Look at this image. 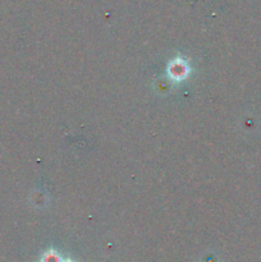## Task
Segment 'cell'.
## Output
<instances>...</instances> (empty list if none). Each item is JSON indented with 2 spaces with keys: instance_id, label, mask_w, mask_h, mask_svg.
Wrapping results in <instances>:
<instances>
[{
  "instance_id": "cell-1",
  "label": "cell",
  "mask_w": 261,
  "mask_h": 262,
  "mask_svg": "<svg viewBox=\"0 0 261 262\" xmlns=\"http://www.w3.org/2000/svg\"><path fill=\"white\" fill-rule=\"evenodd\" d=\"M169 78L176 82H181L186 79L189 74V66L184 59L176 58L170 61L168 67Z\"/></svg>"
},
{
  "instance_id": "cell-3",
  "label": "cell",
  "mask_w": 261,
  "mask_h": 262,
  "mask_svg": "<svg viewBox=\"0 0 261 262\" xmlns=\"http://www.w3.org/2000/svg\"><path fill=\"white\" fill-rule=\"evenodd\" d=\"M63 262H73L72 260H63Z\"/></svg>"
},
{
  "instance_id": "cell-2",
  "label": "cell",
  "mask_w": 261,
  "mask_h": 262,
  "mask_svg": "<svg viewBox=\"0 0 261 262\" xmlns=\"http://www.w3.org/2000/svg\"><path fill=\"white\" fill-rule=\"evenodd\" d=\"M41 262H63V260H61V257L55 251H48L41 257Z\"/></svg>"
}]
</instances>
